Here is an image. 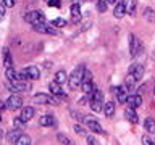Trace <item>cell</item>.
I'll use <instances>...</instances> for the list:
<instances>
[{"mask_svg": "<svg viewBox=\"0 0 155 145\" xmlns=\"http://www.w3.org/2000/svg\"><path fill=\"white\" fill-rule=\"evenodd\" d=\"M84 71H86V66L84 65H79L78 68H74L71 72V76L68 77V82H70V87L73 90L78 89V85H81L82 82V77H84Z\"/></svg>", "mask_w": 155, "mask_h": 145, "instance_id": "1", "label": "cell"}, {"mask_svg": "<svg viewBox=\"0 0 155 145\" xmlns=\"http://www.w3.org/2000/svg\"><path fill=\"white\" fill-rule=\"evenodd\" d=\"M29 24H32V26H36V24H44L45 23V14L42 11H39V10H34V11H29L23 16Z\"/></svg>", "mask_w": 155, "mask_h": 145, "instance_id": "2", "label": "cell"}, {"mask_svg": "<svg viewBox=\"0 0 155 145\" xmlns=\"http://www.w3.org/2000/svg\"><path fill=\"white\" fill-rule=\"evenodd\" d=\"M7 108L12 110V111H16L19 108H23V98L18 94L10 95V98L7 100Z\"/></svg>", "mask_w": 155, "mask_h": 145, "instance_id": "3", "label": "cell"}, {"mask_svg": "<svg viewBox=\"0 0 155 145\" xmlns=\"http://www.w3.org/2000/svg\"><path fill=\"white\" fill-rule=\"evenodd\" d=\"M32 98H34V102L42 103V105H58V100L53 98L52 95H47V94H36Z\"/></svg>", "mask_w": 155, "mask_h": 145, "instance_id": "4", "label": "cell"}, {"mask_svg": "<svg viewBox=\"0 0 155 145\" xmlns=\"http://www.w3.org/2000/svg\"><path fill=\"white\" fill-rule=\"evenodd\" d=\"M8 89H12V92H26L31 89V85L26 81H15V82H8Z\"/></svg>", "mask_w": 155, "mask_h": 145, "instance_id": "5", "label": "cell"}, {"mask_svg": "<svg viewBox=\"0 0 155 145\" xmlns=\"http://www.w3.org/2000/svg\"><path fill=\"white\" fill-rule=\"evenodd\" d=\"M21 72L24 74L26 79H31V81H37L39 77H41V71H39V68H36V66H28V68H24V69H21Z\"/></svg>", "mask_w": 155, "mask_h": 145, "instance_id": "6", "label": "cell"}, {"mask_svg": "<svg viewBox=\"0 0 155 145\" xmlns=\"http://www.w3.org/2000/svg\"><path fill=\"white\" fill-rule=\"evenodd\" d=\"M140 52V42L134 34H129V53L131 56H137V53Z\"/></svg>", "mask_w": 155, "mask_h": 145, "instance_id": "7", "label": "cell"}, {"mask_svg": "<svg viewBox=\"0 0 155 145\" xmlns=\"http://www.w3.org/2000/svg\"><path fill=\"white\" fill-rule=\"evenodd\" d=\"M113 92L116 94V98H118L120 103H126L128 102V97H129V90H126L124 85H120V87H115Z\"/></svg>", "mask_w": 155, "mask_h": 145, "instance_id": "8", "label": "cell"}, {"mask_svg": "<svg viewBox=\"0 0 155 145\" xmlns=\"http://www.w3.org/2000/svg\"><path fill=\"white\" fill-rule=\"evenodd\" d=\"M86 121V126L91 129V132H95V134H104V129H102V126L97 123L95 119H92V118H84Z\"/></svg>", "mask_w": 155, "mask_h": 145, "instance_id": "9", "label": "cell"}, {"mask_svg": "<svg viewBox=\"0 0 155 145\" xmlns=\"http://www.w3.org/2000/svg\"><path fill=\"white\" fill-rule=\"evenodd\" d=\"M48 89H50L52 95H57V97H60V98H66V95L63 94L61 87H60V84H58L57 81H52L50 84H48Z\"/></svg>", "mask_w": 155, "mask_h": 145, "instance_id": "10", "label": "cell"}, {"mask_svg": "<svg viewBox=\"0 0 155 145\" xmlns=\"http://www.w3.org/2000/svg\"><path fill=\"white\" fill-rule=\"evenodd\" d=\"M32 29L36 32H41V34H57L55 29H53L52 26H47L45 23L44 24H36V26H32Z\"/></svg>", "mask_w": 155, "mask_h": 145, "instance_id": "11", "label": "cell"}, {"mask_svg": "<svg viewBox=\"0 0 155 145\" xmlns=\"http://www.w3.org/2000/svg\"><path fill=\"white\" fill-rule=\"evenodd\" d=\"M126 103H129V106H131V108H139V106L140 105H142V97H140V95H137V94H136V95H129L128 97V102H126Z\"/></svg>", "mask_w": 155, "mask_h": 145, "instance_id": "12", "label": "cell"}, {"mask_svg": "<svg viewBox=\"0 0 155 145\" xmlns=\"http://www.w3.org/2000/svg\"><path fill=\"white\" fill-rule=\"evenodd\" d=\"M129 72L136 77V81L142 79V74H144V66L142 65H133L129 68Z\"/></svg>", "mask_w": 155, "mask_h": 145, "instance_id": "13", "label": "cell"}, {"mask_svg": "<svg viewBox=\"0 0 155 145\" xmlns=\"http://www.w3.org/2000/svg\"><path fill=\"white\" fill-rule=\"evenodd\" d=\"M126 13V3L124 2H118L115 5V10H113V16L115 18H123Z\"/></svg>", "mask_w": 155, "mask_h": 145, "instance_id": "14", "label": "cell"}, {"mask_svg": "<svg viewBox=\"0 0 155 145\" xmlns=\"http://www.w3.org/2000/svg\"><path fill=\"white\" fill-rule=\"evenodd\" d=\"M124 116H126V119H128V121H131L133 124H137V123H139L137 113H136V111H134V108H131V106H129V108L124 111Z\"/></svg>", "mask_w": 155, "mask_h": 145, "instance_id": "15", "label": "cell"}, {"mask_svg": "<svg viewBox=\"0 0 155 145\" xmlns=\"http://www.w3.org/2000/svg\"><path fill=\"white\" fill-rule=\"evenodd\" d=\"M34 113H36V111H34V108H32V106H24V108H23V111H21V119H24V121L28 123L29 119H32Z\"/></svg>", "mask_w": 155, "mask_h": 145, "instance_id": "16", "label": "cell"}, {"mask_svg": "<svg viewBox=\"0 0 155 145\" xmlns=\"http://www.w3.org/2000/svg\"><path fill=\"white\" fill-rule=\"evenodd\" d=\"M3 65L5 68H13V58L10 53V48H3Z\"/></svg>", "mask_w": 155, "mask_h": 145, "instance_id": "17", "label": "cell"}, {"mask_svg": "<svg viewBox=\"0 0 155 145\" xmlns=\"http://www.w3.org/2000/svg\"><path fill=\"white\" fill-rule=\"evenodd\" d=\"M19 135H21V132H19V129H16V127L12 129V130H10V132L7 134V142H10V143H15V142L18 140Z\"/></svg>", "mask_w": 155, "mask_h": 145, "instance_id": "18", "label": "cell"}, {"mask_svg": "<svg viewBox=\"0 0 155 145\" xmlns=\"http://www.w3.org/2000/svg\"><path fill=\"white\" fill-rule=\"evenodd\" d=\"M104 113H105L107 118H111V116L115 114V103L113 102H107L104 105Z\"/></svg>", "mask_w": 155, "mask_h": 145, "instance_id": "19", "label": "cell"}, {"mask_svg": "<svg viewBox=\"0 0 155 145\" xmlns=\"http://www.w3.org/2000/svg\"><path fill=\"white\" fill-rule=\"evenodd\" d=\"M39 124L41 126H53L55 124V119H53L52 114H44V116H41V119H39Z\"/></svg>", "mask_w": 155, "mask_h": 145, "instance_id": "20", "label": "cell"}, {"mask_svg": "<svg viewBox=\"0 0 155 145\" xmlns=\"http://www.w3.org/2000/svg\"><path fill=\"white\" fill-rule=\"evenodd\" d=\"M144 127L147 129V132L153 134L155 132V119L153 118H145L144 119Z\"/></svg>", "mask_w": 155, "mask_h": 145, "instance_id": "21", "label": "cell"}, {"mask_svg": "<svg viewBox=\"0 0 155 145\" xmlns=\"http://www.w3.org/2000/svg\"><path fill=\"white\" fill-rule=\"evenodd\" d=\"M5 76H7L8 82H15V81H18V72L15 71L13 68H7V69H5Z\"/></svg>", "mask_w": 155, "mask_h": 145, "instance_id": "22", "label": "cell"}, {"mask_svg": "<svg viewBox=\"0 0 155 145\" xmlns=\"http://www.w3.org/2000/svg\"><path fill=\"white\" fill-rule=\"evenodd\" d=\"M15 145H31V137L28 134H21L18 137V140L15 142Z\"/></svg>", "mask_w": 155, "mask_h": 145, "instance_id": "23", "label": "cell"}, {"mask_svg": "<svg viewBox=\"0 0 155 145\" xmlns=\"http://www.w3.org/2000/svg\"><path fill=\"white\" fill-rule=\"evenodd\" d=\"M89 103H91V110L92 111H104V105L105 103H102V102H97V100H89Z\"/></svg>", "mask_w": 155, "mask_h": 145, "instance_id": "24", "label": "cell"}, {"mask_svg": "<svg viewBox=\"0 0 155 145\" xmlns=\"http://www.w3.org/2000/svg\"><path fill=\"white\" fill-rule=\"evenodd\" d=\"M57 139H58V142H60L61 145H74V143H73L71 142V139L70 137H68V135H65V134H57Z\"/></svg>", "mask_w": 155, "mask_h": 145, "instance_id": "25", "label": "cell"}, {"mask_svg": "<svg viewBox=\"0 0 155 145\" xmlns=\"http://www.w3.org/2000/svg\"><path fill=\"white\" fill-rule=\"evenodd\" d=\"M55 81L58 82V84H63V82H66L68 81V76H66V72L60 69V71H57V74H55Z\"/></svg>", "mask_w": 155, "mask_h": 145, "instance_id": "26", "label": "cell"}, {"mask_svg": "<svg viewBox=\"0 0 155 145\" xmlns=\"http://www.w3.org/2000/svg\"><path fill=\"white\" fill-rule=\"evenodd\" d=\"M50 26H55V27H65L66 26V19L63 18H55L53 21L50 23Z\"/></svg>", "mask_w": 155, "mask_h": 145, "instance_id": "27", "label": "cell"}, {"mask_svg": "<svg viewBox=\"0 0 155 145\" xmlns=\"http://www.w3.org/2000/svg\"><path fill=\"white\" fill-rule=\"evenodd\" d=\"M70 11H71V16H81V7L78 3H73L71 5Z\"/></svg>", "mask_w": 155, "mask_h": 145, "instance_id": "28", "label": "cell"}, {"mask_svg": "<svg viewBox=\"0 0 155 145\" xmlns=\"http://www.w3.org/2000/svg\"><path fill=\"white\" fill-rule=\"evenodd\" d=\"M13 124H15V127H16V129H23L24 126H26V121L21 119V116H18V118L13 119Z\"/></svg>", "mask_w": 155, "mask_h": 145, "instance_id": "29", "label": "cell"}, {"mask_svg": "<svg viewBox=\"0 0 155 145\" xmlns=\"http://www.w3.org/2000/svg\"><path fill=\"white\" fill-rule=\"evenodd\" d=\"M136 84V77L131 74V72H128V77H126V87H129V89H133Z\"/></svg>", "mask_w": 155, "mask_h": 145, "instance_id": "30", "label": "cell"}, {"mask_svg": "<svg viewBox=\"0 0 155 145\" xmlns=\"http://www.w3.org/2000/svg\"><path fill=\"white\" fill-rule=\"evenodd\" d=\"M134 10H136V0H131V2L126 5V13L134 14Z\"/></svg>", "mask_w": 155, "mask_h": 145, "instance_id": "31", "label": "cell"}, {"mask_svg": "<svg viewBox=\"0 0 155 145\" xmlns=\"http://www.w3.org/2000/svg\"><path fill=\"white\" fill-rule=\"evenodd\" d=\"M144 14H145V18H147L149 21H155V13L150 8H145V13Z\"/></svg>", "mask_w": 155, "mask_h": 145, "instance_id": "32", "label": "cell"}, {"mask_svg": "<svg viewBox=\"0 0 155 145\" xmlns=\"http://www.w3.org/2000/svg\"><path fill=\"white\" fill-rule=\"evenodd\" d=\"M97 10H99L100 13L105 11V10H107V2H105V0H99V2H97Z\"/></svg>", "mask_w": 155, "mask_h": 145, "instance_id": "33", "label": "cell"}, {"mask_svg": "<svg viewBox=\"0 0 155 145\" xmlns=\"http://www.w3.org/2000/svg\"><path fill=\"white\" fill-rule=\"evenodd\" d=\"M140 142H142V145H155V142H153V140L149 137V135H142Z\"/></svg>", "mask_w": 155, "mask_h": 145, "instance_id": "34", "label": "cell"}, {"mask_svg": "<svg viewBox=\"0 0 155 145\" xmlns=\"http://www.w3.org/2000/svg\"><path fill=\"white\" fill-rule=\"evenodd\" d=\"M74 132L79 134V135H86V130L82 129V126H79V124H74Z\"/></svg>", "mask_w": 155, "mask_h": 145, "instance_id": "35", "label": "cell"}, {"mask_svg": "<svg viewBox=\"0 0 155 145\" xmlns=\"http://www.w3.org/2000/svg\"><path fill=\"white\" fill-rule=\"evenodd\" d=\"M47 3H48V7H55V8H60V5H61L60 0H48Z\"/></svg>", "mask_w": 155, "mask_h": 145, "instance_id": "36", "label": "cell"}, {"mask_svg": "<svg viewBox=\"0 0 155 145\" xmlns=\"http://www.w3.org/2000/svg\"><path fill=\"white\" fill-rule=\"evenodd\" d=\"M5 7H8V8H12V7H15V0H0Z\"/></svg>", "mask_w": 155, "mask_h": 145, "instance_id": "37", "label": "cell"}, {"mask_svg": "<svg viewBox=\"0 0 155 145\" xmlns=\"http://www.w3.org/2000/svg\"><path fill=\"white\" fill-rule=\"evenodd\" d=\"M71 116H73V118H74V119H78V121L84 119V116H82L81 113H76V111H73V110H71Z\"/></svg>", "mask_w": 155, "mask_h": 145, "instance_id": "38", "label": "cell"}, {"mask_svg": "<svg viewBox=\"0 0 155 145\" xmlns=\"http://www.w3.org/2000/svg\"><path fill=\"white\" fill-rule=\"evenodd\" d=\"M5 8H7V7H5V5L0 2V21H2V19L5 18Z\"/></svg>", "mask_w": 155, "mask_h": 145, "instance_id": "39", "label": "cell"}, {"mask_svg": "<svg viewBox=\"0 0 155 145\" xmlns=\"http://www.w3.org/2000/svg\"><path fill=\"white\" fill-rule=\"evenodd\" d=\"M87 145H100L94 137H87Z\"/></svg>", "mask_w": 155, "mask_h": 145, "instance_id": "40", "label": "cell"}, {"mask_svg": "<svg viewBox=\"0 0 155 145\" xmlns=\"http://www.w3.org/2000/svg\"><path fill=\"white\" fill-rule=\"evenodd\" d=\"M5 108H7V102H2V100H0V111L5 110Z\"/></svg>", "mask_w": 155, "mask_h": 145, "instance_id": "41", "label": "cell"}, {"mask_svg": "<svg viewBox=\"0 0 155 145\" xmlns=\"http://www.w3.org/2000/svg\"><path fill=\"white\" fill-rule=\"evenodd\" d=\"M71 21H73V23H79V21H81V16H73Z\"/></svg>", "mask_w": 155, "mask_h": 145, "instance_id": "42", "label": "cell"}, {"mask_svg": "<svg viewBox=\"0 0 155 145\" xmlns=\"http://www.w3.org/2000/svg\"><path fill=\"white\" fill-rule=\"evenodd\" d=\"M86 0H74V3H78V5H81V3H84Z\"/></svg>", "mask_w": 155, "mask_h": 145, "instance_id": "43", "label": "cell"}, {"mask_svg": "<svg viewBox=\"0 0 155 145\" xmlns=\"http://www.w3.org/2000/svg\"><path fill=\"white\" fill-rule=\"evenodd\" d=\"M105 2H107V3H115V5L118 3V2H116V0H105Z\"/></svg>", "mask_w": 155, "mask_h": 145, "instance_id": "44", "label": "cell"}, {"mask_svg": "<svg viewBox=\"0 0 155 145\" xmlns=\"http://www.w3.org/2000/svg\"><path fill=\"white\" fill-rule=\"evenodd\" d=\"M0 121H2V111H0Z\"/></svg>", "mask_w": 155, "mask_h": 145, "instance_id": "45", "label": "cell"}, {"mask_svg": "<svg viewBox=\"0 0 155 145\" xmlns=\"http://www.w3.org/2000/svg\"><path fill=\"white\" fill-rule=\"evenodd\" d=\"M0 139H2V129H0Z\"/></svg>", "mask_w": 155, "mask_h": 145, "instance_id": "46", "label": "cell"}, {"mask_svg": "<svg viewBox=\"0 0 155 145\" xmlns=\"http://www.w3.org/2000/svg\"><path fill=\"white\" fill-rule=\"evenodd\" d=\"M153 94H155V89H153Z\"/></svg>", "mask_w": 155, "mask_h": 145, "instance_id": "47", "label": "cell"}]
</instances>
